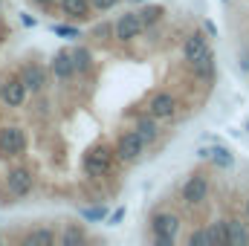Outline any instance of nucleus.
<instances>
[{
	"instance_id": "b1692460",
	"label": "nucleus",
	"mask_w": 249,
	"mask_h": 246,
	"mask_svg": "<svg viewBox=\"0 0 249 246\" xmlns=\"http://www.w3.org/2000/svg\"><path fill=\"white\" fill-rule=\"evenodd\" d=\"M50 29H53L58 38H81V29H78V26H72L70 20H67V23H53Z\"/></svg>"
},
{
	"instance_id": "f3484780",
	"label": "nucleus",
	"mask_w": 249,
	"mask_h": 246,
	"mask_svg": "<svg viewBox=\"0 0 249 246\" xmlns=\"http://www.w3.org/2000/svg\"><path fill=\"white\" fill-rule=\"evenodd\" d=\"M20 244L23 246H53V244H58V232L53 226H35V229H29L20 238Z\"/></svg>"
},
{
	"instance_id": "1a4fd4ad",
	"label": "nucleus",
	"mask_w": 249,
	"mask_h": 246,
	"mask_svg": "<svg viewBox=\"0 0 249 246\" xmlns=\"http://www.w3.org/2000/svg\"><path fill=\"white\" fill-rule=\"evenodd\" d=\"M142 32H145V26H142L139 12H124V15H119L113 20V38L119 44H130V41L142 38Z\"/></svg>"
},
{
	"instance_id": "a878e982",
	"label": "nucleus",
	"mask_w": 249,
	"mask_h": 246,
	"mask_svg": "<svg viewBox=\"0 0 249 246\" xmlns=\"http://www.w3.org/2000/svg\"><path fill=\"white\" fill-rule=\"evenodd\" d=\"M122 0H90V6H93V12H110L113 6H119Z\"/></svg>"
},
{
	"instance_id": "412c9836",
	"label": "nucleus",
	"mask_w": 249,
	"mask_h": 246,
	"mask_svg": "<svg viewBox=\"0 0 249 246\" xmlns=\"http://www.w3.org/2000/svg\"><path fill=\"white\" fill-rule=\"evenodd\" d=\"M58 241L64 246H84L87 244V232L78 226V223H70V226H64V232L58 235Z\"/></svg>"
},
{
	"instance_id": "4c0bfd02",
	"label": "nucleus",
	"mask_w": 249,
	"mask_h": 246,
	"mask_svg": "<svg viewBox=\"0 0 249 246\" xmlns=\"http://www.w3.org/2000/svg\"><path fill=\"white\" fill-rule=\"evenodd\" d=\"M133 3H136V0H133Z\"/></svg>"
},
{
	"instance_id": "9d476101",
	"label": "nucleus",
	"mask_w": 249,
	"mask_h": 246,
	"mask_svg": "<svg viewBox=\"0 0 249 246\" xmlns=\"http://www.w3.org/2000/svg\"><path fill=\"white\" fill-rule=\"evenodd\" d=\"M26 99H29V87L20 81V75H12V78H6V81H3L0 102H3L9 110H18V107H23V105H26Z\"/></svg>"
},
{
	"instance_id": "6ab92c4d",
	"label": "nucleus",
	"mask_w": 249,
	"mask_h": 246,
	"mask_svg": "<svg viewBox=\"0 0 249 246\" xmlns=\"http://www.w3.org/2000/svg\"><path fill=\"white\" fill-rule=\"evenodd\" d=\"M136 12H139V18H142L145 32L154 29L157 23H162V18H165V6H162V3H151V6H142V9H136Z\"/></svg>"
},
{
	"instance_id": "a211bd4d",
	"label": "nucleus",
	"mask_w": 249,
	"mask_h": 246,
	"mask_svg": "<svg viewBox=\"0 0 249 246\" xmlns=\"http://www.w3.org/2000/svg\"><path fill=\"white\" fill-rule=\"evenodd\" d=\"M249 244V229L241 217H226V246Z\"/></svg>"
},
{
	"instance_id": "5701e85b",
	"label": "nucleus",
	"mask_w": 249,
	"mask_h": 246,
	"mask_svg": "<svg viewBox=\"0 0 249 246\" xmlns=\"http://www.w3.org/2000/svg\"><path fill=\"white\" fill-rule=\"evenodd\" d=\"M78 214H81L84 223H99V220L107 217V206H102V203H99V206H81Z\"/></svg>"
},
{
	"instance_id": "7ed1b4c3",
	"label": "nucleus",
	"mask_w": 249,
	"mask_h": 246,
	"mask_svg": "<svg viewBox=\"0 0 249 246\" xmlns=\"http://www.w3.org/2000/svg\"><path fill=\"white\" fill-rule=\"evenodd\" d=\"M145 148H148V142L130 127V130H122L119 136H116V142H113V154H116V159L124 162V165H130V162H136L142 154H145Z\"/></svg>"
},
{
	"instance_id": "c85d7f7f",
	"label": "nucleus",
	"mask_w": 249,
	"mask_h": 246,
	"mask_svg": "<svg viewBox=\"0 0 249 246\" xmlns=\"http://www.w3.org/2000/svg\"><path fill=\"white\" fill-rule=\"evenodd\" d=\"M107 220H110V226H119V223L124 220V206H119V209H116V211H113Z\"/></svg>"
},
{
	"instance_id": "c756f323",
	"label": "nucleus",
	"mask_w": 249,
	"mask_h": 246,
	"mask_svg": "<svg viewBox=\"0 0 249 246\" xmlns=\"http://www.w3.org/2000/svg\"><path fill=\"white\" fill-rule=\"evenodd\" d=\"M38 9H44V12H53L55 6H58V0H32Z\"/></svg>"
},
{
	"instance_id": "ddd939ff",
	"label": "nucleus",
	"mask_w": 249,
	"mask_h": 246,
	"mask_svg": "<svg viewBox=\"0 0 249 246\" xmlns=\"http://www.w3.org/2000/svg\"><path fill=\"white\" fill-rule=\"evenodd\" d=\"M58 6H61V15L70 23H81V20H90L93 18L90 0H58Z\"/></svg>"
},
{
	"instance_id": "c9c22d12",
	"label": "nucleus",
	"mask_w": 249,
	"mask_h": 246,
	"mask_svg": "<svg viewBox=\"0 0 249 246\" xmlns=\"http://www.w3.org/2000/svg\"><path fill=\"white\" fill-rule=\"evenodd\" d=\"M223 3H229V0H223Z\"/></svg>"
},
{
	"instance_id": "cd10ccee",
	"label": "nucleus",
	"mask_w": 249,
	"mask_h": 246,
	"mask_svg": "<svg viewBox=\"0 0 249 246\" xmlns=\"http://www.w3.org/2000/svg\"><path fill=\"white\" fill-rule=\"evenodd\" d=\"M238 64H241V72H247V75H249V47H247V50H241Z\"/></svg>"
},
{
	"instance_id": "2f4dec72",
	"label": "nucleus",
	"mask_w": 249,
	"mask_h": 246,
	"mask_svg": "<svg viewBox=\"0 0 249 246\" xmlns=\"http://www.w3.org/2000/svg\"><path fill=\"white\" fill-rule=\"evenodd\" d=\"M20 23H23V26H35V18L26 15V12H20Z\"/></svg>"
},
{
	"instance_id": "39448f33",
	"label": "nucleus",
	"mask_w": 249,
	"mask_h": 246,
	"mask_svg": "<svg viewBox=\"0 0 249 246\" xmlns=\"http://www.w3.org/2000/svg\"><path fill=\"white\" fill-rule=\"evenodd\" d=\"M145 110H148L154 119H160V122H168V119H174V116H177V110H180V102H177V96H174L171 90H154V93L148 96V105H145Z\"/></svg>"
},
{
	"instance_id": "393cba45",
	"label": "nucleus",
	"mask_w": 249,
	"mask_h": 246,
	"mask_svg": "<svg viewBox=\"0 0 249 246\" xmlns=\"http://www.w3.org/2000/svg\"><path fill=\"white\" fill-rule=\"evenodd\" d=\"M188 246H212V241H209V232H206V226H200V229H194V232L188 235Z\"/></svg>"
},
{
	"instance_id": "2eb2a0df",
	"label": "nucleus",
	"mask_w": 249,
	"mask_h": 246,
	"mask_svg": "<svg viewBox=\"0 0 249 246\" xmlns=\"http://www.w3.org/2000/svg\"><path fill=\"white\" fill-rule=\"evenodd\" d=\"M197 157H200V159H209V162H212L214 168H223V171L235 165V154H232L229 148H223V145H212V148H200V151H197Z\"/></svg>"
},
{
	"instance_id": "aec40b11",
	"label": "nucleus",
	"mask_w": 249,
	"mask_h": 246,
	"mask_svg": "<svg viewBox=\"0 0 249 246\" xmlns=\"http://www.w3.org/2000/svg\"><path fill=\"white\" fill-rule=\"evenodd\" d=\"M72 61H75V72L78 75H90V70H93V53H90V47H84V44L72 47Z\"/></svg>"
},
{
	"instance_id": "4468645a",
	"label": "nucleus",
	"mask_w": 249,
	"mask_h": 246,
	"mask_svg": "<svg viewBox=\"0 0 249 246\" xmlns=\"http://www.w3.org/2000/svg\"><path fill=\"white\" fill-rule=\"evenodd\" d=\"M188 70H191V75H194L197 81H203L206 87H212V84H214V78H217V58H214V53L203 55L200 61H194Z\"/></svg>"
},
{
	"instance_id": "6e6552de",
	"label": "nucleus",
	"mask_w": 249,
	"mask_h": 246,
	"mask_svg": "<svg viewBox=\"0 0 249 246\" xmlns=\"http://www.w3.org/2000/svg\"><path fill=\"white\" fill-rule=\"evenodd\" d=\"M18 75H20V81L29 87V93H35V96H41V93L50 87V70H47L44 64H38V61L20 64Z\"/></svg>"
},
{
	"instance_id": "72a5a7b5",
	"label": "nucleus",
	"mask_w": 249,
	"mask_h": 246,
	"mask_svg": "<svg viewBox=\"0 0 249 246\" xmlns=\"http://www.w3.org/2000/svg\"><path fill=\"white\" fill-rule=\"evenodd\" d=\"M0 93H3V78H0Z\"/></svg>"
},
{
	"instance_id": "9b49d317",
	"label": "nucleus",
	"mask_w": 249,
	"mask_h": 246,
	"mask_svg": "<svg viewBox=\"0 0 249 246\" xmlns=\"http://www.w3.org/2000/svg\"><path fill=\"white\" fill-rule=\"evenodd\" d=\"M50 72L61 81V84H70L78 72H75V61H72V50H58L50 61Z\"/></svg>"
},
{
	"instance_id": "423d86ee",
	"label": "nucleus",
	"mask_w": 249,
	"mask_h": 246,
	"mask_svg": "<svg viewBox=\"0 0 249 246\" xmlns=\"http://www.w3.org/2000/svg\"><path fill=\"white\" fill-rule=\"evenodd\" d=\"M6 188H9V194H12L15 200L29 197L32 188H35V174H32V168H26V165H12V168L6 171Z\"/></svg>"
},
{
	"instance_id": "f03ea898",
	"label": "nucleus",
	"mask_w": 249,
	"mask_h": 246,
	"mask_svg": "<svg viewBox=\"0 0 249 246\" xmlns=\"http://www.w3.org/2000/svg\"><path fill=\"white\" fill-rule=\"evenodd\" d=\"M209 191H212V183H209V174L206 171H194L188 174V180L180 185V200L186 203L188 209H197L209 200Z\"/></svg>"
},
{
	"instance_id": "0eeeda50",
	"label": "nucleus",
	"mask_w": 249,
	"mask_h": 246,
	"mask_svg": "<svg viewBox=\"0 0 249 246\" xmlns=\"http://www.w3.org/2000/svg\"><path fill=\"white\" fill-rule=\"evenodd\" d=\"M212 53V44H209V38H206V32H200V29H194V32H188L186 38H183V47H180V58L186 67H191L194 61H200L203 55H209Z\"/></svg>"
},
{
	"instance_id": "bb28decb",
	"label": "nucleus",
	"mask_w": 249,
	"mask_h": 246,
	"mask_svg": "<svg viewBox=\"0 0 249 246\" xmlns=\"http://www.w3.org/2000/svg\"><path fill=\"white\" fill-rule=\"evenodd\" d=\"M177 238H165V235H151V244L154 246H174Z\"/></svg>"
},
{
	"instance_id": "f704fd0d",
	"label": "nucleus",
	"mask_w": 249,
	"mask_h": 246,
	"mask_svg": "<svg viewBox=\"0 0 249 246\" xmlns=\"http://www.w3.org/2000/svg\"><path fill=\"white\" fill-rule=\"evenodd\" d=\"M0 9H3V0H0Z\"/></svg>"
},
{
	"instance_id": "f257e3e1",
	"label": "nucleus",
	"mask_w": 249,
	"mask_h": 246,
	"mask_svg": "<svg viewBox=\"0 0 249 246\" xmlns=\"http://www.w3.org/2000/svg\"><path fill=\"white\" fill-rule=\"evenodd\" d=\"M113 159H116L113 145H107V142H96V145L84 154V159H81V171H84L87 180H102L105 174H110Z\"/></svg>"
},
{
	"instance_id": "20e7f679",
	"label": "nucleus",
	"mask_w": 249,
	"mask_h": 246,
	"mask_svg": "<svg viewBox=\"0 0 249 246\" xmlns=\"http://www.w3.org/2000/svg\"><path fill=\"white\" fill-rule=\"evenodd\" d=\"M26 130L20 124H3L0 127V157L3 159H18L20 154H26Z\"/></svg>"
},
{
	"instance_id": "e433bc0d",
	"label": "nucleus",
	"mask_w": 249,
	"mask_h": 246,
	"mask_svg": "<svg viewBox=\"0 0 249 246\" xmlns=\"http://www.w3.org/2000/svg\"><path fill=\"white\" fill-rule=\"evenodd\" d=\"M0 241H3V238H0Z\"/></svg>"
},
{
	"instance_id": "dca6fc26",
	"label": "nucleus",
	"mask_w": 249,
	"mask_h": 246,
	"mask_svg": "<svg viewBox=\"0 0 249 246\" xmlns=\"http://www.w3.org/2000/svg\"><path fill=\"white\" fill-rule=\"evenodd\" d=\"M133 130H136L148 145H154V142L160 139V119H154L148 110H145V113H136V119H133Z\"/></svg>"
},
{
	"instance_id": "4be33fe9",
	"label": "nucleus",
	"mask_w": 249,
	"mask_h": 246,
	"mask_svg": "<svg viewBox=\"0 0 249 246\" xmlns=\"http://www.w3.org/2000/svg\"><path fill=\"white\" fill-rule=\"evenodd\" d=\"M206 232H209V241L212 246H226V220H212L209 226H206Z\"/></svg>"
},
{
	"instance_id": "7c9ffc66",
	"label": "nucleus",
	"mask_w": 249,
	"mask_h": 246,
	"mask_svg": "<svg viewBox=\"0 0 249 246\" xmlns=\"http://www.w3.org/2000/svg\"><path fill=\"white\" fill-rule=\"evenodd\" d=\"M203 32H206L209 38H217V26H214V20H203Z\"/></svg>"
},
{
	"instance_id": "f8f14e48",
	"label": "nucleus",
	"mask_w": 249,
	"mask_h": 246,
	"mask_svg": "<svg viewBox=\"0 0 249 246\" xmlns=\"http://www.w3.org/2000/svg\"><path fill=\"white\" fill-rule=\"evenodd\" d=\"M177 232H180V217H177L174 211L160 209V211H154V214H151V235L177 238Z\"/></svg>"
},
{
	"instance_id": "473e14b6",
	"label": "nucleus",
	"mask_w": 249,
	"mask_h": 246,
	"mask_svg": "<svg viewBox=\"0 0 249 246\" xmlns=\"http://www.w3.org/2000/svg\"><path fill=\"white\" fill-rule=\"evenodd\" d=\"M247 217H249V197H247Z\"/></svg>"
}]
</instances>
